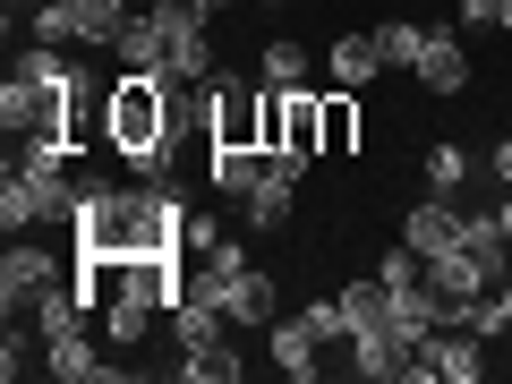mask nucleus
<instances>
[{"instance_id": "obj_2", "label": "nucleus", "mask_w": 512, "mask_h": 384, "mask_svg": "<svg viewBox=\"0 0 512 384\" xmlns=\"http://www.w3.org/2000/svg\"><path fill=\"white\" fill-rule=\"evenodd\" d=\"M205 86H214L205 146H265V86H248V77H231V69H214Z\"/></svg>"}, {"instance_id": "obj_16", "label": "nucleus", "mask_w": 512, "mask_h": 384, "mask_svg": "<svg viewBox=\"0 0 512 384\" xmlns=\"http://www.w3.org/2000/svg\"><path fill=\"white\" fill-rule=\"evenodd\" d=\"M376 69H384L376 35H342L333 43V86H376Z\"/></svg>"}, {"instance_id": "obj_25", "label": "nucleus", "mask_w": 512, "mask_h": 384, "mask_svg": "<svg viewBox=\"0 0 512 384\" xmlns=\"http://www.w3.org/2000/svg\"><path fill=\"white\" fill-rule=\"evenodd\" d=\"M461 180H470V154H461V146H427V188H444V197H453Z\"/></svg>"}, {"instance_id": "obj_7", "label": "nucleus", "mask_w": 512, "mask_h": 384, "mask_svg": "<svg viewBox=\"0 0 512 384\" xmlns=\"http://www.w3.org/2000/svg\"><path fill=\"white\" fill-rule=\"evenodd\" d=\"M402 239H410V248H419V256H444V248H453V239H461V205L444 197V188H427V197L410 205Z\"/></svg>"}, {"instance_id": "obj_18", "label": "nucleus", "mask_w": 512, "mask_h": 384, "mask_svg": "<svg viewBox=\"0 0 512 384\" xmlns=\"http://www.w3.org/2000/svg\"><path fill=\"white\" fill-rule=\"evenodd\" d=\"M239 367H248V359H239L231 342H222V350H180V376L188 384H239Z\"/></svg>"}, {"instance_id": "obj_3", "label": "nucleus", "mask_w": 512, "mask_h": 384, "mask_svg": "<svg viewBox=\"0 0 512 384\" xmlns=\"http://www.w3.org/2000/svg\"><path fill=\"white\" fill-rule=\"evenodd\" d=\"M487 291H495V274L478 265L470 248H461V239H453L444 256H427V299H436V316H444V325H470V308H478Z\"/></svg>"}, {"instance_id": "obj_4", "label": "nucleus", "mask_w": 512, "mask_h": 384, "mask_svg": "<svg viewBox=\"0 0 512 384\" xmlns=\"http://www.w3.org/2000/svg\"><path fill=\"white\" fill-rule=\"evenodd\" d=\"M410 359H419V342L402 325H376V333H350L342 342V376H359V384H393V376L410 384Z\"/></svg>"}, {"instance_id": "obj_21", "label": "nucleus", "mask_w": 512, "mask_h": 384, "mask_svg": "<svg viewBox=\"0 0 512 384\" xmlns=\"http://www.w3.org/2000/svg\"><path fill=\"white\" fill-rule=\"evenodd\" d=\"M35 43H77V0H26Z\"/></svg>"}, {"instance_id": "obj_8", "label": "nucleus", "mask_w": 512, "mask_h": 384, "mask_svg": "<svg viewBox=\"0 0 512 384\" xmlns=\"http://www.w3.org/2000/svg\"><path fill=\"white\" fill-rule=\"evenodd\" d=\"M265 333H274V367H282L291 384H316V376H325V342H316L299 316H274Z\"/></svg>"}, {"instance_id": "obj_32", "label": "nucleus", "mask_w": 512, "mask_h": 384, "mask_svg": "<svg viewBox=\"0 0 512 384\" xmlns=\"http://www.w3.org/2000/svg\"><path fill=\"white\" fill-rule=\"evenodd\" d=\"M214 9H231V0H214Z\"/></svg>"}, {"instance_id": "obj_22", "label": "nucleus", "mask_w": 512, "mask_h": 384, "mask_svg": "<svg viewBox=\"0 0 512 384\" xmlns=\"http://www.w3.org/2000/svg\"><path fill=\"white\" fill-rule=\"evenodd\" d=\"M299 325H308V333H316V342H325V350H342V342H350V316H342V291H333V299H308V308H299Z\"/></svg>"}, {"instance_id": "obj_11", "label": "nucleus", "mask_w": 512, "mask_h": 384, "mask_svg": "<svg viewBox=\"0 0 512 384\" xmlns=\"http://www.w3.org/2000/svg\"><path fill=\"white\" fill-rule=\"evenodd\" d=\"M171 342H180V350H222V342H231V316H222L214 299L188 291L180 308H171Z\"/></svg>"}, {"instance_id": "obj_15", "label": "nucleus", "mask_w": 512, "mask_h": 384, "mask_svg": "<svg viewBox=\"0 0 512 384\" xmlns=\"http://www.w3.org/2000/svg\"><path fill=\"white\" fill-rule=\"evenodd\" d=\"M111 52H120V69H163L171 77V43H163V26H154V18H128V35L111 43Z\"/></svg>"}, {"instance_id": "obj_9", "label": "nucleus", "mask_w": 512, "mask_h": 384, "mask_svg": "<svg viewBox=\"0 0 512 384\" xmlns=\"http://www.w3.org/2000/svg\"><path fill=\"white\" fill-rule=\"evenodd\" d=\"M265 171H274V154H265V146H205V180H214L222 197H248Z\"/></svg>"}, {"instance_id": "obj_14", "label": "nucleus", "mask_w": 512, "mask_h": 384, "mask_svg": "<svg viewBox=\"0 0 512 384\" xmlns=\"http://www.w3.org/2000/svg\"><path fill=\"white\" fill-rule=\"evenodd\" d=\"M128 35V0H77V52H111Z\"/></svg>"}, {"instance_id": "obj_10", "label": "nucleus", "mask_w": 512, "mask_h": 384, "mask_svg": "<svg viewBox=\"0 0 512 384\" xmlns=\"http://www.w3.org/2000/svg\"><path fill=\"white\" fill-rule=\"evenodd\" d=\"M274 291H282V282L248 265V274L222 282V316H231V325H274V316H282V308H274Z\"/></svg>"}, {"instance_id": "obj_27", "label": "nucleus", "mask_w": 512, "mask_h": 384, "mask_svg": "<svg viewBox=\"0 0 512 384\" xmlns=\"http://www.w3.org/2000/svg\"><path fill=\"white\" fill-rule=\"evenodd\" d=\"M461 18H470V26H495V35H512V0H461Z\"/></svg>"}, {"instance_id": "obj_5", "label": "nucleus", "mask_w": 512, "mask_h": 384, "mask_svg": "<svg viewBox=\"0 0 512 384\" xmlns=\"http://www.w3.org/2000/svg\"><path fill=\"white\" fill-rule=\"evenodd\" d=\"M52 282H69V274H60L35 239H9V256H0V308H9V316H35Z\"/></svg>"}, {"instance_id": "obj_13", "label": "nucleus", "mask_w": 512, "mask_h": 384, "mask_svg": "<svg viewBox=\"0 0 512 384\" xmlns=\"http://www.w3.org/2000/svg\"><path fill=\"white\" fill-rule=\"evenodd\" d=\"M291 171H265V180L248 188V197H239V222H248V231H282V222H291Z\"/></svg>"}, {"instance_id": "obj_19", "label": "nucleus", "mask_w": 512, "mask_h": 384, "mask_svg": "<svg viewBox=\"0 0 512 384\" xmlns=\"http://www.w3.org/2000/svg\"><path fill=\"white\" fill-rule=\"evenodd\" d=\"M419 43H427V26H410V18H384V26H376L384 69H419Z\"/></svg>"}, {"instance_id": "obj_30", "label": "nucleus", "mask_w": 512, "mask_h": 384, "mask_svg": "<svg viewBox=\"0 0 512 384\" xmlns=\"http://www.w3.org/2000/svg\"><path fill=\"white\" fill-rule=\"evenodd\" d=\"M495 308H504V333H512V274L495 282Z\"/></svg>"}, {"instance_id": "obj_6", "label": "nucleus", "mask_w": 512, "mask_h": 384, "mask_svg": "<svg viewBox=\"0 0 512 384\" xmlns=\"http://www.w3.org/2000/svg\"><path fill=\"white\" fill-rule=\"evenodd\" d=\"M410 77H419L427 94H461V86H470V52H461V35H453V26H427L419 69H410Z\"/></svg>"}, {"instance_id": "obj_29", "label": "nucleus", "mask_w": 512, "mask_h": 384, "mask_svg": "<svg viewBox=\"0 0 512 384\" xmlns=\"http://www.w3.org/2000/svg\"><path fill=\"white\" fill-rule=\"evenodd\" d=\"M495 180L512 188V137H495Z\"/></svg>"}, {"instance_id": "obj_31", "label": "nucleus", "mask_w": 512, "mask_h": 384, "mask_svg": "<svg viewBox=\"0 0 512 384\" xmlns=\"http://www.w3.org/2000/svg\"><path fill=\"white\" fill-rule=\"evenodd\" d=\"M495 222H504V239H512V197H504V205H495Z\"/></svg>"}, {"instance_id": "obj_12", "label": "nucleus", "mask_w": 512, "mask_h": 384, "mask_svg": "<svg viewBox=\"0 0 512 384\" xmlns=\"http://www.w3.org/2000/svg\"><path fill=\"white\" fill-rule=\"evenodd\" d=\"M154 316H163L154 299H137V291H111V299H103V342H111V350H137V342L154 333Z\"/></svg>"}, {"instance_id": "obj_1", "label": "nucleus", "mask_w": 512, "mask_h": 384, "mask_svg": "<svg viewBox=\"0 0 512 384\" xmlns=\"http://www.w3.org/2000/svg\"><path fill=\"white\" fill-rule=\"evenodd\" d=\"M86 86L69 60V43H26L18 60H9V77H0V128L9 137H35V128H60L69 120V94ZM69 137V128H60Z\"/></svg>"}, {"instance_id": "obj_24", "label": "nucleus", "mask_w": 512, "mask_h": 384, "mask_svg": "<svg viewBox=\"0 0 512 384\" xmlns=\"http://www.w3.org/2000/svg\"><path fill=\"white\" fill-rule=\"evenodd\" d=\"M171 77H188V86H205V77H214V43H205V35L171 43Z\"/></svg>"}, {"instance_id": "obj_28", "label": "nucleus", "mask_w": 512, "mask_h": 384, "mask_svg": "<svg viewBox=\"0 0 512 384\" xmlns=\"http://www.w3.org/2000/svg\"><path fill=\"white\" fill-rule=\"evenodd\" d=\"M205 265L231 282V274H248V248H239V239H214V256H205Z\"/></svg>"}, {"instance_id": "obj_26", "label": "nucleus", "mask_w": 512, "mask_h": 384, "mask_svg": "<svg viewBox=\"0 0 512 384\" xmlns=\"http://www.w3.org/2000/svg\"><path fill=\"white\" fill-rule=\"evenodd\" d=\"M214 239H222V231H214L205 214H188V222H180V256H197V265L214 256Z\"/></svg>"}, {"instance_id": "obj_17", "label": "nucleus", "mask_w": 512, "mask_h": 384, "mask_svg": "<svg viewBox=\"0 0 512 384\" xmlns=\"http://www.w3.org/2000/svg\"><path fill=\"white\" fill-rule=\"evenodd\" d=\"M359 146V86H333L325 94V154H350Z\"/></svg>"}, {"instance_id": "obj_23", "label": "nucleus", "mask_w": 512, "mask_h": 384, "mask_svg": "<svg viewBox=\"0 0 512 384\" xmlns=\"http://www.w3.org/2000/svg\"><path fill=\"white\" fill-rule=\"evenodd\" d=\"M419 274H427V256L410 248V239H393V248H384V265H376V282H384V291H410Z\"/></svg>"}, {"instance_id": "obj_20", "label": "nucleus", "mask_w": 512, "mask_h": 384, "mask_svg": "<svg viewBox=\"0 0 512 384\" xmlns=\"http://www.w3.org/2000/svg\"><path fill=\"white\" fill-rule=\"evenodd\" d=\"M256 77H265V86H308V52H299L291 35H274L265 60H256Z\"/></svg>"}]
</instances>
